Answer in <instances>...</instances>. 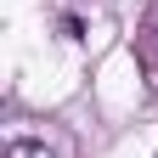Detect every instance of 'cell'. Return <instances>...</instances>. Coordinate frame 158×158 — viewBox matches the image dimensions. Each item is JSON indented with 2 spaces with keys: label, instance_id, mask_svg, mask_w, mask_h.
Listing matches in <instances>:
<instances>
[{
  "label": "cell",
  "instance_id": "obj_1",
  "mask_svg": "<svg viewBox=\"0 0 158 158\" xmlns=\"http://www.w3.org/2000/svg\"><path fill=\"white\" fill-rule=\"evenodd\" d=\"M6 158H56L45 141H28V135H17V141H6Z\"/></svg>",
  "mask_w": 158,
  "mask_h": 158
},
{
  "label": "cell",
  "instance_id": "obj_2",
  "mask_svg": "<svg viewBox=\"0 0 158 158\" xmlns=\"http://www.w3.org/2000/svg\"><path fill=\"white\" fill-rule=\"evenodd\" d=\"M147 45H152V56H158V6H152V17H147Z\"/></svg>",
  "mask_w": 158,
  "mask_h": 158
}]
</instances>
